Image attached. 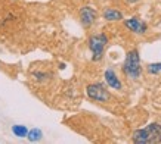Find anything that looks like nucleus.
<instances>
[{
    "mask_svg": "<svg viewBox=\"0 0 161 144\" xmlns=\"http://www.w3.org/2000/svg\"><path fill=\"white\" fill-rule=\"evenodd\" d=\"M124 24H126V27L130 29V31H133V33H136V34H143L147 31V24H143L142 21L136 19V18L127 19Z\"/></svg>",
    "mask_w": 161,
    "mask_h": 144,
    "instance_id": "obj_6",
    "label": "nucleus"
},
{
    "mask_svg": "<svg viewBox=\"0 0 161 144\" xmlns=\"http://www.w3.org/2000/svg\"><path fill=\"white\" fill-rule=\"evenodd\" d=\"M87 96L92 100L96 101H108L109 100V93L102 84H90L87 87Z\"/></svg>",
    "mask_w": 161,
    "mask_h": 144,
    "instance_id": "obj_4",
    "label": "nucleus"
},
{
    "mask_svg": "<svg viewBox=\"0 0 161 144\" xmlns=\"http://www.w3.org/2000/svg\"><path fill=\"white\" fill-rule=\"evenodd\" d=\"M105 80H107L108 85L111 87V88H115V90H120L121 88V82L118 80V77L115 75V72L112 71V69H108L105 72Z\"/></svg>",
    "mask_w": 161,
    "mask_h": 144,
    "instance_id": "obj_7",
    "label": "nucleus"
},
{
    "mask_svg": "<svg viewBox=\"0 0 161 144\" xmlns=\"http://www.w3.org/2000/svg\"><path fill=\"white\" fill-rule=\"evenodd\" d=\"M27 137H28L30 141H39V140L42 138V131L34 128V130L28 131V135H27Z\"/></svg>",
    "mask_w": 161,
    "mask_h": 144,
    "instance_id": "obj_10",
    "label": "nucleus"
},
{
    "mask_svg": "<svg viewBox=\"0 0 161 144\" xmlns=\"http://www.w3.org/2000/svg\"><path fill=\"white\" fill-rule=\"evenodd\" d=\"M133 141L137 144L160 143L161 141V125L151 124L143 130H137L133 134Z\"/></svg>",
    "mask_w": 161,
    "mask_h": 144,
    "instance_id": "obj_1",
    "label": "nucleus"
},
{
    "mask_svg": "<svg viewBox=\"0 0 161 144\" xmlns=\"http://www.w3.org/2000/svg\"><path fill=\"white\" fill-rule=\"evenodd\" d=\"M123 71L129 78H136L141 77V60H139V54H137L136 50H132V52L127 53V58L124 60V65H123Z\"/></svg>",
    "mask_w": 161,
    "mask_h": 144,
    "instance_id": "obj_2",
    "label": "nucleus"
},
{
    "mask_svg": "<svg viewBox=\"0 0 161 144\" xmlns=\"http://www.w3.org/2000/svg\"><path fill=\"white\" fill-rule=\"evenodd\" d=\"M12 132L16 137H25V135H28V130L25 128L24 125H14L12 126Z\"/></svg>",
    "mask_w": 161,
    "mask_h": 144,
    "instance_id": "obj_9",
    "label": "nucleus"
},
{
    "mask_svg": "<svg viewBox=\"0 0 161 144\" xmlns=\"http://www.w3.org/2000/svg\"><path fill=\"white\" fill-rule=\"evenodd\" d=\"M148 72L149 74H161V63H151V65H148Z\"/></svg>",
    "mask_w": 161,
    "mask_h": 144,
    "instance_id": "obj_11",
    "label": "nucleus"
},
{
    "mask_svg": "<svg viewBox=\"0 0 161 144\" xmlns=\"http://www.w3.org/2000/svg\"><path fill=\"white\" fill-rule=\"evenodd\" d=\"M108 39L105 34H96L90 37L89 40V47L93 52V60H99L102 58V53H103V47L107 46Z\"/></svg>",
    "mask_w": 161,
    "mask_h": 144,
    "instance_id": "obj_3",
    "label": "nucleus"
},
{
    "mask_svg": "<svg viewBox=\"0 0 161 144\" xmlns=\"http://www.w3.org/2000/svg\"><path fill=\"white\" fill-rule=\"evenodd\" d=\"M80 19H81V24L84 27L92 25L93 21L96 19V10L92 9V8H83L80 10Z\"/></svg>",
    "mask_w": 161,
    "mask_h": 144,
    "instance_id": "obj_5",
    "label": "nucleus"
},
{
    "mask_svg": "<svg viewBox=\"0 0 161 144\" xmlns=\"http://www.w3.org/2000/svg\"><path fill=\"white\" fill-rule=\"evenodd\" d=\"M103 18L107 21H120L123 18V13L115 9H105L103 10Z\"/></svg>",
    "mask_w": 161,
    "mask_h": 144,
    "instance_id": "obj_8",
    "label": "nucleus"
},
{
    "mask_svg": "<svg viewBox=\"0 0 161 144\" xmlns=\"http://www.w3.org/2000/svg\"><path fill=\"white\" fill-rule=\"evenodd\" d=\"M129 3H135V2H137V0H127Z\"/></svg>",
    "mask_w": 161,
    "mask_h": 144,
    "instance_id": "obj_12",
    "label": "nucleus"
}]
</instances>
